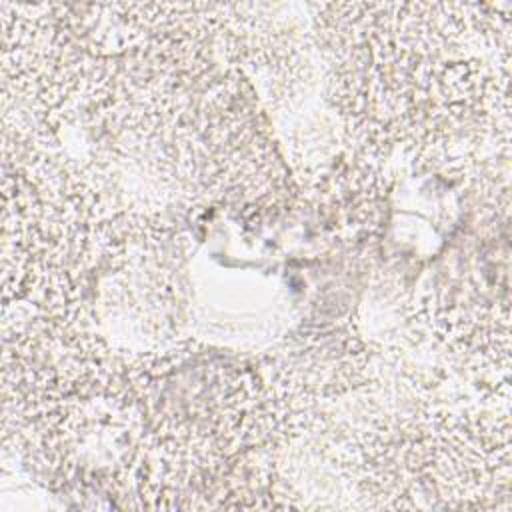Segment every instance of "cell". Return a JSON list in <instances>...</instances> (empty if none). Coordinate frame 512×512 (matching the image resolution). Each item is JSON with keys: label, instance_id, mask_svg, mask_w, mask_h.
<instances>
[{"label": "cell", "instance_id": "1", "mask_svg": "<svg viewBox=\"0 0 512 512\" xmlns=\"http://www.w3.org/2000/svg\"><path fill=\"white\" fill-rule=\"evenodd\" d=\"M510 4H322L330 98L372 152L470 160L510 126Z\"/></svg>", "mask_w": 512, "mask_h": 512}]
</instances>
